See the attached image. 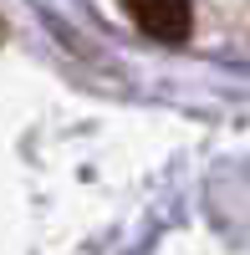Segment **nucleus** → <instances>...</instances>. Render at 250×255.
I'll list each match as a JSON object with an SVG mask.
<instances>
[{
  "mask_svg": "<svg viewBox=\"0 0 250 255\" xmlns=\"http://www.w3.org/2000/svg\"><path fill=\"white\" fill-rule=\"evenodd\" d=\"M128 20H138V26L148 36H158V41H184L194 10L189 5H128Z\"/></svg>",
  "mask_w": 250,
  "mask_h": 255,
  "instance_id": "1",
  "label": "nucleus"
}]
</instances>
